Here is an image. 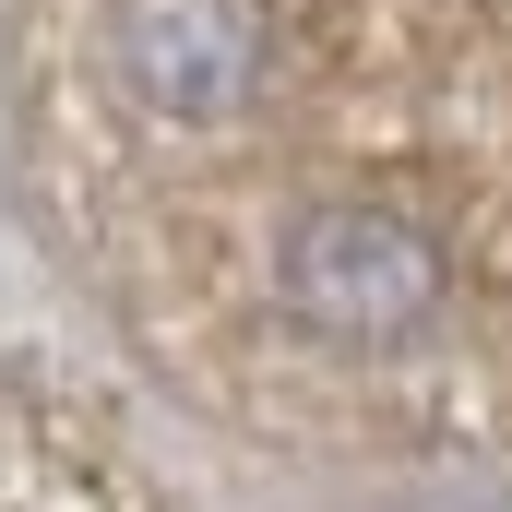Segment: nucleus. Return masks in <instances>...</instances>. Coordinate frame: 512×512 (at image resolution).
<instances>
[{
	"label": "nucleus",
	"instance_id": "1",
	"mask_svg": "<svg viewBox=\"0 0 512 512\" xmlns=\"http://www.w3.org/2000/svg\"><path fill=\"white\" fill-rule=\"evenodd\" d=\"M274 298L322 346H405L441 310V239L393 203H310L274 239Z\"/></svg>",
	"mask_w": 512,
	"mask_h": 512
},
{
	"label": "nucleus",
	"instance_id": "2",
	"mask_svg": "<svg viewBox=\"0 0 512 512\" xmlns=\"http://www.w3.org/2000/svg\"><path fill=\"white\" fill-rule=\"evenodd\" d=\"M108 72H120L131 108H155L179 131H215L274 72V12L262 0H120L108 12Z\"/></svg>",
	"mask_w": 512,
	"mask_h": 512
}]
</instances>
